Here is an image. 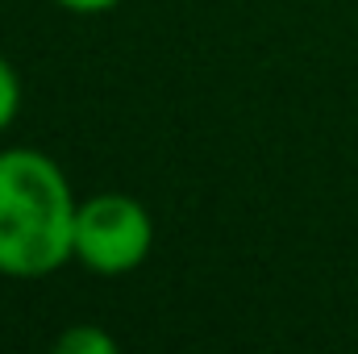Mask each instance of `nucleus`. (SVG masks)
<instances>
[{"instance_id": "1", "label": "nucleus", "mask_w": 358, "mask_h": 354, "mask_svg": "<svg viewBox=\"0 0 358 354\" xmlns=\"http://www.w3.org/2000/svg\"><path fill=\"white\" fill-rule=\"evenodd\" d=\"M76 208L71 183L46 150H0V275L42 279L71 263Z\"/></svg>"}, {"instance_id": "2", "label": "nucleus", "mask_w": 358, "mask_h": 354, "mask_svg": "<svg viewBox=\"0 0 358 354\" xmlns=\"http://www.w3.org/2000/svg\"><path fill=\"white\" fill-rule=\"evenodd\" d=\"M155 221L150 208L129 192H92L76 208L71 263L92 275H129L150 259Z\"/></svg>"}, {"instance_id": "3", "label": "nucleus", "mask_w": 358, "mask_h": 354, "mask_svg": "<svg viewBox=\"0 0 358 354\" xmlns=\"http://www.w3.org/2000/svg\"><path fill=\"white\" fill-rule=\"evenodd\" d=\"M55 351L59 354H117V338L108 334V330H100V325H71V330H63L59 334V342H55Z\"/></svg>"}, {"instance_id": "4", "label": "nucleus", "mask_w": 358, "mask_h": 354, "mask_svg": "<svg viewBox=\"0 0 358 354\" xmlns=\"http://www.w3.org/2000/svg\"><path fill=\"white\" fill-rule=\"evenodd\" d=\"M17 113H21V76H17V67L0 55V134L17 121Z\"/></svg>"}, {"instance_id": "5", "label": "nucleus", "mask_w": 358, "mask_h": 354, "mask_svg": "<svg viewBox=\"0 0 358 354\" xmlns=\"http://www.w3.org/2000/svg\"><path fill=\"white\" fill-rule=\"evenodd\" d=\"M59 8H67V13H108L113 4H121V0H55Z\"/></svg>"}]
</instances>
